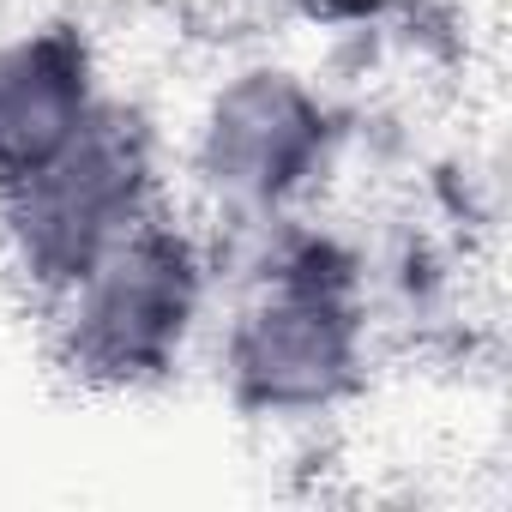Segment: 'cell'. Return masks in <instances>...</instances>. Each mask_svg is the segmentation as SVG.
I'll return each instance as SVG.
<instances>
[{"mask_svg": "<svg viewBox=\"0 0 512 512\" xmlns=\"http://www.w3.org/2000/svg\"><path fill=\"white\" fill-rule=\"evenodd\" d=\"M103 79L79 25H25L0 37V199L37 181L103 115Z\"/></svg>", "mask_w": 512, "mask_h": 512, "instance_id": "obj_5", "label": "cell"}, {"mask_svg": "<svg viewBox=\"0 0 512 512\" xmlns=\"http://www.w3.org/2000/svg\"><path fill=\"white\" fill-rule=\"evenodd\" d=\"M0 211H7L19 272L43 296H55L109 241H121L139 217L157 211L151 133L121 103H103V115L73 139V151H61L19 193H7Z\"/></svg>", "mask_w": 512, "mask_h": 512, "instance_id": "obj_3", "label": "cell"}, {"mask_svg": "<svg viewBox=\"0 0 512 512\" xmlns=\"http://www.w3.org/2000/svg\"><path fill=\"white\" fill-rule=\"evenodd\" d=\"M332 163V115L302 73L241 67L217 85L193 133V175L205 199L241 223H278L314 193Z\"/></svg>", "mask_w": 512, "mask_h": 512, "instance_id": "obj_4", "label": "cell"}, {"mask_svg": "<svg viewBox=\"0 0 512 512\" xmlns=\"http://www.w3.org/2000/svg\"><path fill=\"white\" fill-rule=\"evenodd\" d=\"M362 344L368 320L350 266L326 247H302L229 314L223 374L241 410L314 416L356 386Z\"/></svg>", "mask_w": 512, "mask_h": 512, "instance_id": "obj_2", "label": "cell"}, {"mask_svg": "<svg viewBox=\"0 0 512 512\" xmlns=\"http://www.w3.org/2000/svg\"><path fill=\"white\" fill-rule=\"evenodd\" d=\"M296 7H302L308 19H362V13L380 7V0H296Z\"/></svg>", "mask_w": 512, "mask_h": 512, "instance_id": "obj_6", "label": "cell"}, {"mask_svg": "<svg viewBox=\"0 0 512 512\" xmlns=\"http://www.w3.org/2000/svg\"><path fill=\"white\" fill-rule=\"evenodd\" d=\"M211 302V266L193 229L163 217H139L121 241L49 296L55 308V356L73 380L133 392L181 368Z\"/></svg>", "mask_w": 512, "mask_h": 512, "instance_id": "obj_1", "label": "cell"}]
</instances>
